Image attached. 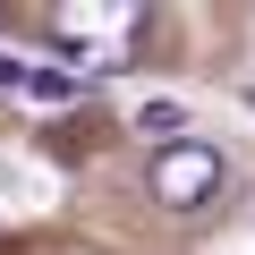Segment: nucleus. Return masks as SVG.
<instances>
[{
    "instance_id": "nucleus-1",
    "label": "nucleus",
    "mask_w": 255,
    "mask_h": 255,
    "mask_svg": "<svg viewBox=\"0 0 255 255\" xmlns=\"http://www.w3.org/2000/svg\"><path fill=\"white\" fill-rule=\"evenodd\" d=\"M221 179H230V162H221V145H204V136H179V145H162V153H153V170H145L153 204H170V213H196V204H213V196H221Z\"/></svg>"
},
{
    "instance_id": "nucleus-2",
    "label": "nucleus",
    "mask_w": 255,
    "mask_h": 255,
    "mask_svg": "<svg viewBox=\"0 0 255 255\" xmlns=\"http://www.w3.org/2000/svg\"><path fill=\"white\" fill-rule=\"evenodd\" d=\"M136 128H145V136H162V145H179L187 102H170V94H145V102H136Z\"/></svg>"
},
{
    "instance_id": "nucleus-3",
    "label": "nucleus",
    "mask_w": 255,
    "mask_h": 255,
    "mask_svg": "<svg viewBox=\"0 0 255 255\" xmlns=\"http://www.w3.org/2000/svg\"><path fill=\"white\" fill-rule=\"evenodd\" d=\"M26 94H34V102H77L85 77H68V68H26Z\"/></svg>"
},
{
    "instance_id": "nucleus-4",
    "label": "nucleus",
    "mask_w": 255,
    "mask_h": 255,
    "mask_svg": "<svg viewBox=\"0 0 255 255\" xmlns=\"http://www.w3.org/2000/svg\"><path fill=\"white\" fill-rule=\"evenodd\" d=\"M0 85H26V60H0Z\"/></svg>"
}]
</instances>
